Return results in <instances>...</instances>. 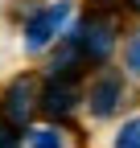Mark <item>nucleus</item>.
<instances>
[{
    "mask_svg": "<svg viewBox=\"0 0 140 148\" xmlns=\"http://www.w3.org/2000/svg\"><path fill=\"white\" fill-rule=\"evenodd\" d=\"M124 70L128 74H140V33L124 41Z\"/></svg>",
    "mask_w": 140,
    "mask_h": 148,
    "instance_id": "6e6552de",
    "label": "nucleus"
},
{
    "mask_svg": "<svg viewBox=\"0 0 140 148\" xmlns=\"http://www.w3.org/2000/svg\"><path fill=\"white\" fill-rule=\"evenodd\" d=\"M37 90H41V82L33 74H16L4 86V95H0V119L12 123L16 132H25L29 119L37 115Z\"/></svg>",
    "mask_w": 140,
    "mask_h": 148,
    "instance_id": "7ed1b4c3",
    "label": "nucleus"
},
{
    "mask_svg": "<svg viewBox=\"0 0 140 148\" xmlns=\"http://www.w3.org/2000/svg\"><path fill=\"white\" fill-rule=\"evenodd\" d=\"M115 148H140V115H136V119H128L124 127H119Z\"/></svg>",
    "mask_w": 140,
    "mask_h": 148,
    "instance_id": "0eeeda50",
    "label": "nucleus"
},
{
    "mask_svg": "<svg viewBox=\"0 0 140 148\" xmlns=\"http://www.w3.org/2000/svg\"><path fill=\"white\" fill-rule=\"evenodd\" d=\"M0 148H25L21 144V132H16L12 123H4V119H0Z\"/></svg>",
    "mask_w": 140,
    "mask_h": 148,
    "instance_id": "1a4fd4ad",
    "label": "nucleus"
},
{
    "mask_svg": "<svg viewBox=\"0 0 140 148\" xmlns=\"http://www.w3.org/2000/svg\"><path fill=\"white\" fill-rule=\"evenodd\" d=\"M86 111H91L95 119H111L119 103H124V74H115V70H103L99 78L86 86V95H82Z\"/></svg>",
    "mask_w": 140,
    "mask_h": 148,
    "instance_id": "20e7f679",
    "label": "nucleus"
},
{
    "mask_svg": "<svg viewBox=\"0 0 140 148\" xmlns=\"http://www.w3.org/2000/svg\"><path fill=\"white\" fill-rule=\"evenodd\" d=\"M21 144L25 148H62V136H58V127H29Z\"/></svg>",
    "mask_w": 140,
    "mask_h": 148,
    "instance_id": "423d86ee",
    "label": "nucleus"
},
{
    "mask_svg": "<svg viewBox=\"0 0 140 148\" xmlns=\"http://www.w3.org/2000/svg\"><path fill=\"white\" fill-rule=\"evenodd\" d=\"M66 37L74 41L82 66H103V62L111 58V49H115V21H111L107 12H86Z\"/></svg>",
    "mask_w": 140,
    "mask_h": 148,
    "instance_id": "f257e3e1",
    "label": "nucleus"
},
{
    "mask_svg": "<svg viewBox=\"0 0 140 148\" xmlns=\"http://www.w3.org/2000/svg\"><path fill=\"white\" fill-rule=\"evenodd\" d=\"M66 21H70V0H54V4L33 8L29 21H25V49H29V53H45V49L62 37Z\"/></svg>",
    "mask_w": 140,
    "mask_h": 148,
    "instance_id": "f03ea898",
    "label": "nucleus"
},
{
    "mask_svg": "<svg viewBox=\"0 0 140 148\" xmlns=\"http://www.w3.org/2000/svg\"><path fill=\"white\" fill-rule=\"evenodd\" d=\"M78 82H66V78H45L41 90H37V111L45 119H70V111L78 107Z\"/></svg>",
    "mask_w": 140,
    "mask_h": 148,
    "instance_id": "39448f33",
    "label": "nucleus"
}]
</instances>
